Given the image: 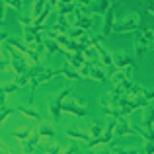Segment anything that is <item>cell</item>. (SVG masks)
<instances>
[{
  "instance_id": "obj_1",
  "label": "cell",
  "mask_w": 154,
  "mask_h": 154,
  "mask_svg": "<svg viewBox=\"0 0 154 154\" xmlns=\"http://www.w3.org/2000/svg\"><path fill=\"white\" fill-rule=\"evenodd\" d=\"M4 51H6V55H8V63H10V66H12V70H14V74L16 76H20V74H23V72L29 68V60L26 59V55L23 53H20L16 47H12L10 43H6L4 41V47H2Z\"/></svg>"
},
{
  "instance_id": "obj_2",
  "label": "cell",
  "mask_w": 154,
  "mask_h": 154,
  "mask_svg": "<svg viewBox=\"0 0 154 154\" xmlns=\"http://www.w3.org/2000/svg\"><path fill=\"white\" fill-rule=\"evenodd\" d=\"M70 94H72V86H66V88L59 90L55 96H51V98L47 100V107H49V113H51L53 121H57V123L60 121V117H63V102Z\"/></svg>"
},
{
  "instance_id": "obj_3",
  "label": "cell",
  "mask_w": 154,
  "mask_h": 154,
  "mask_svg": "<svg viewBox=\"0 0 154 154\" xmlns=\"http://www.w3.org/2000/svg\"><path fill=\"white\" fill-rule=\"evenodd\" d=\"M137 29H140V16L137 12H131V14L123 16L121 20H115L111 33H125V31H137Z\"/></svg>"
},
{
  "instance_id": "obj_4",
  "label": "cell",
  "mask_w": 154,
  "mask_h": 154,
  "mask_svg": "<svg viewBox=\"0 0 154 154\" xmlns=\"http://www.w3.org/2000/svg\"><path fill=\"white\" fill-rule=\"evenodd\" d=\"M22 31H23V41L27 43L29 47H35L39 45V43H43V29L41 27H37L35 23H31V26H22Z\"/></svg>"
},
{
  "instance_id": "obj_5",
  "label": "cell",
  "mask_w": 154,
  "mask_h": 154,
  "mask_svg": "<svg viewBox=\"0 0 154 154\" xmlns=\"http://www.w3.org/2000/svg\"><path fill=\"white\" fill-rule=\"evenodd\" d=\"M92 45L98 51V59L103 66H111L113 64V53H109V49H105L103 45V37L102 35H92Z\"/></svg>"
},
{
  "instance_id": "obj_6",
  "label": "cell",
  "mask_w": 154,
  "mask_h": 154,
  "mask_svg": "<svg viewBox=\"0 0 154 154\" xmlns=\"http://www.w3.org/2000/svg\"><path fill=\"white\" fill-rule=\"evenodd\" d=\"M63 111L70 113V115H76V117H86L88 115V109L86 105H82L76 98H66L63 102Z\"/></svg>"
},
{
  "instance_id": "obj_7",
  "label": "cell",
  "mask_w": 154,
  "mask_h": 154,
  "mask_svg": "<svg viewBox=\"0 0 154 154\" xmlns=\"http://www.w3.org/2000/svg\"><path fill=\"white\" fill-rule=\"evenodd\" d=\"M55 76H59V70H55V68H43L41 72H39L35 78H31L29 86H31V92L37 90L39 86H43L45 82H49V80H53Z\"/></svg>"
},
{
  "instance_id": "obj_8",
  "label": "cell",
  "mask_w": 154,
  "mask_h": 154,
  "mask_svg": "<svg viewBox=\"0 0 154 154\" xmlns=\"http://www.w3.org/2000/svg\"><path fill=\"white\" fill-rule=\"evenodd\" d=\"M90 63V72H88V78L96 80V82H105L107 80V70L100 60H88Z\"/></svg>"
},
{
  "instance_id": "obj_9",
  "label": "cell",
  "mask_w": 154,
  "mask_h": 154,
  "mask_svg": "<svg viewBox=\"0 0 154 154\" xmlns=\"http://www.w3.org/2000/svg\"><path fill=\"white\" fill-rule=\"evenodd\" d=\"M109 8H111V0H94V2L90 0V4L86 6V12H90L92 16H103Z\"/></svg>"
},
{
  "instance_id": "obj_10",
  "label": "cell",
  "mask_w": 154,
  "mask_h": 154,
  "mask_svg": "<svg viewBox=\"0 0 154 154\" xmlns=\"http://www.w3.org/2000/svg\"><path fill=\"white\" fill-rule=\"evenodd\" d=\"M113 23H115V12L113 8H109L107 12L103 14V26H102V37H109V33L113 31Z\"/></svg>"
},
{
  "instance_id": "obj_11",
  "label": "cell",
  "mask_w": 154,
  "mask_h": 154,
  "mask_svg": "<svg viewBox=\"0 0 154 154\" xmlns=\"http://www.w3.org/2000/svg\"><path fill=\"white\" fill-rule=\"evenodd\" d=\"M113 64H115L117 68H127V66H133V59L127 55V53H121V51H117V53H113Z\"/></svg>"
},
{
  "instance_id": "obj_12",
  "label": "cell",
  "mask_w": 154,
  "mask_h": 154,
  "mask_svg": "<svg viewBox=\"0 0 154 154\" xmlns=\"http://www.w3.org/2000/svg\"><path fill=\"white\" fill-rule=\"evenodd\" d=\"M146 51H148V41L144 39L143 31L137 29V33H135V53H137L139 57H143Z\"/></svg>"
},
{
  "instance_id": "obj_13",
  "label": "cell",
  "mask_w": 154,
  "mask_h": 154,
  "mask_svg": "<svg viewBox=\"0 0 154 154\" xmlns=\"http://www.w3.org/2000/svg\"><path fill=\"white\" fill-rule=\"evenodd\" d=\"M18 111L22 113V115H26V117H31L33 121H39V123L43 121L41 113H39L37 109L33 107V105H27V103H23V105H18Z\"/></svg>"
},
{
  "instance_id": "obj_14",
  "label": "cell",
  "mask_w": 154,
  "mask_h": 154,
  "mask_svg": "<svg viewBox=\"0 0 154 154\" xmlns=\"http://www.w3.org/2000/svg\"><path fill=\"white\" fill-rule=\"evenodd\" d=\"M59 74H63L64 78H68V80H72V82H76V80H82V76H80V72L76 70L74 66H70V64H64L63 68H59Z\"/></svg>"
},
{
  "instance_id": "obj_15",
  "label": "cell",
  "mask_w": 154,
  "mask_h": 154,
  "mask_svg": "<svg viewBox=\"0 0 154 154\" xmlns=\"http://www.w3.org/2000/svg\"><path fill=\"white\" fill-rule=\"evenodd\" d=\"M43 45H45L47 57H51V55H55V53L60 51V45L57 43V39L55 37H49V35H45V37H43Z\"/></svg>"
},
{
  "instance_id": "obj_16",
  "label": "cell",
  "mask_w": 154,
  "mask_h": 154,
  "mask_svg": "<svg viewBox=\"0 0 154 154\" xmlns=\"http://www.w3.org/2000/svg\"><path fill=\"white\" fill-rule=\"evenodd\" d=\"M76 6H78L76 2H59L57 4V14L59 16H68V14H72V12L76 10Z\"/></svg>"
},
{
  "instance_id": "obj_17",
  "label": "cell",
  "mask_w": 154,
  "mask_h": 154,
  "mask_svg": "<svg viewBox=\"0 0 154 154\" xmlns=\"http://www.w3.org/2000/svg\"><path fill=\"white\" fill-rule=\"evenodd\" d=\"M66 137L68 139H72V140H82V143H88L90 140V135L88 133H82V131H78V129H66Z\"/></svg>"
},
{
  "instance_id": "obj_18",
  "label": "cell",
  "mask_w": 154,
  "mask_h": 154,
  "mask_svg": "<svg viewBox=\"0 0 154 154\" xmlns=\"http://www.w3.org/2000/svg\"><path fill=\"white\" fill-rule=\"evenodd\" d=\"M37 131H39V135H41V139H49V140L55 139V129H53L49 123H43V121H41Z\"/></svg>"
},
{
  "instance_id": "obj_19",
  "label": "cell",
  "mask_w": 154,
  "mask_h": 154,
  "mask_svg": "<svg viewBox=\"0 0 154 154\" xmlns=\"http://www.w3.org/2000/svg\"><path fill=\"white\" fill-rule=\"evenodd\" d=\"M88 135H90V139H100V137L103 135V125L102 123H92Z\"/></svg>"
},
{
  "instance_id": "obj_20",
  "label": "cell",
  "mask_w": 154,
  "mask_h": 154,
  "mask_svg": "<svg viewBox=\"0 0 154 154\" xmlns=\"http://www.w3.org/2000/svg\"><path fill=\"white\" fill-rule=\"evenodd\" d=\"M109 78H111V84L115 86V84H119V82H123L127 76H125V70L123 68H117V70H113L111 74H109Z\"/></svg>"
},
{
  "instance_id": "obj_21",
  "label": "cell",
  "mask_w": 154,
  "mask_h": 154,
  "mask_svg": "<svg viewBox=\"0 0 154 154\" xmlns=\"http://www.w3.org/2000/svg\"><path fill=\"white\" fill-rule=\"evenodd\" d=\"M82 55L86 57V60H100V59H98V51H96V47H94V45H88V47H84Z\"/></svg>"
},
{
  "instance_id": "obj_22",
  "label": "cell",
  "mask_w": 154,
  "mask_h": 154,
  "mask_svg": "<svg viewBox=\"0 0 154 154\" xmlns=\"http://www.w3.org/2000/svg\"><path fill=\"white\" fill-rule=\"evenodd\" d=\"M45 4H47V0H35V2L31 4V16L37 18V16L41 14V10L45 8Z\"/></svg>"
},
{
  "instance_id": "obj_23",
  "label": "cell",
  "mask_w": 154,
  "mask_h": 154,
  "mask_svg": "<svg viewBox=\"0 0 154 154\" xmlns=\"http://www.w3.org/2000/svg\"><path fill=\"white\" fill-rule=\"evenodd\" d=\"M31 129L29 127H23V129H18V131H14V139H18L20 143H23V140H27V137H29Z\"/></svg>"
},
{
  "instance_id": "obj_24",
  "label": "cell",
  "mask_w": 154,
  "mask_h": 154,
  "mask_svg": "<svg viewBox=\"0 0 154 154\" xmlns=\"http://www.w3.org/2000/svg\"><path fill=\"white\" fill-rule=\"evenodd\" d=\"M18 84H16V80H14V82H8V84H2V86H0V92H4V94H14V92L16 90H18Z\"/></svg>"
},
{
  "instance_id": "obj_25",
  "label": "cell",
  "mask_w": 154,
  "mask_h": 154,
  "mask_svg": "<svg viewBox=\"0 0 154 154\" xmlns=\"http://www.w3.org/2000/svg\"><path fill=\"white\" fill-rule=\"evenodd\" d=\"M12 113H14V109H12V107H6V105H2V107H0V125H2L4 121L8 119Z\"/></svg>"
},
{
  "instance_id": "obj_26",
  "label": "cell",
  "mask_w": 154,
  "mask_h": 154,
  "mask_svg": "<svg viewBox=\"0 0 154 154\" xmlns=\"http://www.w3.org/2000/svg\"><path fill=\"white\" fill-rule=\"evenodd\" d=\"M20 23H22V26H31V23H33V16H31V12H29V14H22V16H20Z\"/></svg>"
},
{
  "instance_id": "obj_27",
  "label": "cell",
  "mask_w": 154,
  "mask_h": 154,
  "mask_svg": "<svg viewBox=\"0 0 154 154\" xmlns=\"http://www.w3.org/2000/svg\"><path fill=\"white\" fill-rule=\"evenodd\" d=\"M4 2H6V6L14 8V10H22L23 6V0H4Z\"/></svg>"
},
{
  "instance_id": "obj_28",
  "label": "cell",
  "mask_w": 154,
  "mask_h": 154,
  "mask_svg": "<svg viewBox=\"0 0 154 154\" xmlns=\"http://www.w3.org/2000/svg\"><path fill=\"white\" fill-rule=\"evenodd\" d=\"M143 10L148 12L150 16H154V0H144L143 2Z\"/></svg>"
},
{
  "instance_id": "obj_29",
  "label": "cell",
  "mask_w": 154,
  "mask_h": 154,
  "mask_svg": "<svg viewBox=\"0 0 154 154\" xmlns=\"http://www.w3.org/2000/svg\"><path fill=\"white\" fill-rule=\"evenodd\" d=\"M143 98L146 100L148 103L154 102V88H150V90H144V92H143Z\"/></svg>"
},
{
  "instance_id": "obj_30",
  "label": "cell",
  "mask_w": 154,
  "mask_h": 154,
  "mask_svg": "<svg viewBox=\"0 0 154 154\" xmlns=\"http://www.w3.org/2000/svg\"><path fill=\"white\" fill-rule=\"evenodd\" d=\"M144 152H146V154H154V139L152 140H144Z\"/></svg>"
},
{
  "instance_id": "obj_31",
  "label": "cell",
  "mask_w": 154,
  "mask_h": 154,
  "mask_svg": "<svg viewBox=\"0 0 154 154\" xmlns=\"http://www.w3.org/2000/svg\"><path fill=\"white\" fill-rule=\"evenodd\" d=\"M47 152H63V146H59L57 143H53V139H51V144L47 146Z\"/></svg>"
},
{
  "instance_id": "obj_32",
  "label": "cell",
  "mask_w": 154,
  "mask_h": 154,
  "mask_svg": "<svg viewBox=\"0 0 154 154\" xmlns=\"http://www.w3.org/2000/svg\"><path fill=\"white\" fill-rule=\"evenodd\" d=\"M4 14H6V2L0 0V26H4Z\"/></svg>"
},
{
  "instance_id": "obj_33",
  "label": "cell",
  "mask_w": 154,
  "mask_h": 154,
  "mask_svg": "<svg viewBox=\"0 0 154 154\" xmlns=\"http://www.w3.org/2000/svg\"><path fill=\"white\" fill-rule=\"evenodd\" d=\"M8 64H10V63H8V59L2 55V53H0V70H6V68H8Z\"/></svg>"
},
{
  "instance_id": "obj_34",
  "label": "cell",
  "mask_w": 154,
  "mask_h": 154,
  "mask_svg": "<svg viewBox=\"0 0 154 154\" xmlns=\"http://www.w3.org/2000/svg\"><path fill=\"white\" fill-rule=\"evenodd\" d=\"M63 152H80V148L76 146V144H72V146H68V148H63Z\"/></svg>"
},
{
  "instance_id": "obj_35",
  "label": "cell",
  "mask_w": 154,
  "mask_h": 154,
  "mask_svg": "<svg viewBox=\"0 0 154 154\" xmlns=\"http://www.w3.org/2000/svg\"><path fill=\"white\" fill-rule=\"evenodd\" d=\"M6 39H8V33L6 31H0V47H2V43L6 41Z\"/></svg>"
},
{
  "instance_id": "obj_36",
  "label": "cell",
  "mask_w": 154,
  "mask_h": 154,
  "mask_svg": "<svg viewBox=\"0 0 154 154\" xmlns=\"http://www.w3.org/2000/svg\"><path fill=\"white\" fill-rule=\"evenodd\" d=\"M2 105H6V94L0 92V107H2Z\"/></svg>"
},
{
  "instance_id": "obj_37",
  "label": "cell",
  "mask_w": 154,
  "mask_h": 154,
  "mask_svg": "<svg viewBox=\"0 0 154 154\" xmlns=\"http://www.w3.org/2000/svg\"><path fill=\"white\" fill-rule=\"evenodd\" d=\"M57 4H59V0H47V6H51L53 10L57 8Z\"/></svg>"
},
{
  "instance_id": "obj_38",
  "label": "cell",
  "mask_w": 154,
  "mask_h": 154,
  "mask_svg": "<svg viewBox=\"0 0 154 154\" xmlns=\"http://www.w3.org/2000/svg\"><path fill=\"white\" fill-rule=\"evenodd\" d=\"M76 4H80V6H88L90 4V0H74Z\"/></svg>"
},
{
  "instance_id": "obj_39",
  "label": "cell",
  "mask_w": 154,
  "mask_h": 154,
  "mask_svg": "<svg viewBox=\"0 0 154 154\" xmlns=\"http://www.w3.org/2000/svg\"><path fill=\"white\" fill-rule=\"evenodd\" d=\"M0 150H8V146H6V143H4L2 139H0Z\"/></svg>"
},
{
  "instance_id": "obj_40",
  "label": "cell",
  "mask_w": 154,
  "mask_h": 154,
  "mask_svg": "<svg viewBox=\"0 0 154 154\" xmlns=\"http://www.w3.org/2000/svg\"><path fill=\"white\" fill-rule=\"evenodd\" d=\"M59 2H74V0H59Z\"/></svg>"
}]
</instances>
